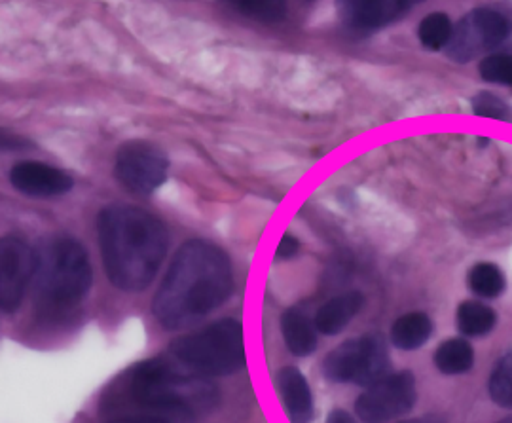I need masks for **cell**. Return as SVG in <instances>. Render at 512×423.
I'll return each mask as SVG.
<instances>
[{
    "mask_svg": "<svg viewBox=\"0 0 512 423\" xmlns=\"http://www.w3.org/2000/svg\"><path fill=\"white\" fill-rule=\"evenodd\" d=\"M232 289L228 255L213 243L186 241L154 296L152 312L167 331L186 329L222 306Z\"/></svg>",
    "mask_w": 512,
    "mask_h": 423,
    "instance_id": "cell-1",
    "label": "cell"
},
{
    "mask_svg": "<svg viewBox=\"0 0 512 423\" xmlns=\"http://www.w3.org/2000/svg\"><path fill=\"white\" fill-rule=\"evenodd\" d=\"M97 238L110 283L126 293L147 289L158 276L169 247L164 222L128 203L101 209Z\"/></svg>",
    "mask_w": 512,
    "mask_h": 423,
    "instance_id": "cell-2",
    "label": "cell"
},
{
    "mask_svg": "<svg viewBox=\"0 0 512 423\" xmlns=\"http://www.w3.org/2000/svg\"><path fill=\"white\" fill-rule=\"evenodd\" d=\"M186 370L162 359L143 361L120 382V393L137 408L181 416L202 414L217 405V389L200 374Z\"/></svg>",
    "mask_w": 512,
    "mask_h": 423,
    "instance_id": "cell-3",
    "label": "cell"
},
{
    "mask_svg": "<svg viewBox=\"0 0 512 423\" xmlns=\"http://www.w3.org/2000/svg\"><path fill=\"white\" fill-rule=\"evenodd\" d=\"M92 264L74 238H54L37 253L35 304L42 315L73 312L92 287Z\"/></svg>",
    "mask_w": 512,
    "mask_h": 423,
    "instance_id": "cell-4",
    "label": "cell"
},
{
    "mask_svg": "<svg viewBox=\"0 0 512 423\" xmlns=\"http://www.w3.org/2000/svg\"><path fill=\"white\" fill-rule=\"evenodd\" d=\"M173 359L200 376H230L245 367L243 327L236 319H220L202 331L173 340Z\"/></svg>",
    "mask_w": 512,
    "mask_h": 423,
    "instance_id": "cell-5",
    "label": "cell"
},
{
    "mask_svg": "<svg viewBox=\"0 0 512 423\" xmlns=\"http://www.w3.org/2000/svg\"><path fill=\"white\" fill-rule=\"evenodd\" d=\"M389 351L378 332L346 340L323 361V374L334 384L374 386L387 376Z\"/></svg>",
    "mask_w": 512,
    "mask_h": 423,
    "instance_id": "cell-6",
    "label": "cell"
},
{
    "mask_svg": "<svg viewBox=\"0 0 512 423\" xmlns=\"http://www.w3.org/2000/svg\"><path fill=\"white\" fill-rule=\"evenodd\" d=\"M511 35V19L497 10L478 8L454 25V35L444 52L456 63H469L476 57L492 56V52L503 46Z\"/></svg>",
    "mask_w": 512,
    "mask_h": 423,
    "instance_id": "cell-7",
    "label": "cell"
},
{
    "mask_svg": "<svg viewBox=\"0 0 512 423\" xmlns=\"http://www.w3.org/2000/svg\"><path fill=\"white\" fill-rule=\"evenodd\" d=\"M416 378L410 370L387 374L368 387L355 401V412L363 423H389L404 416L416 405Z\"/></svg>",
    "mask_w": 512,
    "mask_h": 423,
    "instance_id": "cell-8",
    "label": "cell"
},
{
    "mask_svg": "<svg viewBox=\"0 0 512 423\" xmlns=\"http://www.w3.org/2000/svg\"><path fill=\"white\" fill-rule=\"evenodd\" d=\"M167 169L164 150L148 141H128L116 152L114 175L129 192L152 194L165 183Z\"/></svg>",
    "mask_w": 512,
    "mask_h": 423,
    "instance_id": "cell-9",
    "label": "cell"
},
{
    "mask_svg": "<svg viewBox=\"0 0 512 423\" xmlns=\"http://www.w3.org/2000/svg\"><path fill=\"white\" fill-rule=\"evenodd\" d=\"M37 272V253L18 238L0 241V306L2 312H18L25 291Z\"/></svg>",
    "mask_w": 512,
    "mask_h": 423,
    "instance_id": "cell-10",
    "label": "cell"
},
{
    "mask_svg": "<svg viewBox=\"0 0 512 423\" xmlns=\"http://www.w3.org/2000/svg\"><path fill=\"white\" fill-rule=\"evenodd\" d=\"M410 8L404 0H348L340 2V19L346 31L363 37L403 19Z\"/></svg>",
    "mask_w": 512,
    "mask_h": 423,
    "instance_id": "cell-11",
    "label": "cell"
},
{
    "mask_svg": "<svg viewBox=\"0 0 512 423\" xmlns=\"http://www.w3.org/2000/svg\"><path fill=\"white\" fill-rule=\"evenodd\" d=\"M10 184L31 198H55L73 190L74 181L63 169L44 162H19L10 169Z\"/></svg>",
    "mask_w": 512,
    "mask_h": 423,
    "instance_id": "cell-12",
    "label": "cell"
},
{
    "mask_svg": "<svg viewBox=\"0 0 512 423\" xmlns=\"http://www.w3.org/2000/svg\"><path fill=\"white\" fill-rule=\"evenodd\" d=\"M275 387L291 423H311L313 395L304 374L298 368H281L275 376Z\"/></svg>",
    "mask_w": 512,
    "mask_h": 423,
    "instance_id": "cell-13",
    "label": "cell"
},
{
    "mask_svg": "<svg viewBox=\"0 0 512 423\" xmlns=\"http://www.w3.org/2000/svg\"><path fill=\"white\" fill-rule=\"evenodd\" d=\"M363 304L365 296L359 291H351L346 295L332 298L315 313V329L325 336L340 334L363 308Z\"/></svg>",
    "mask_w": 512,
    "mask_h": 423,
    "instance_id": "cell-14",
    "label": "cell"
},
{
    "mask_svg": "<svg viewBox=\"0 0 512 423\" xmlns=\"http://www.w3.org/2000/svg\"><path fill=\"white\" fill-rule=\"evenodd\" d=\"M281 332L287 348L296 357L311 355L317 348L315 323L296 308H289L281 315Z\"/></svg>",
    "mask_w": 512,
    "mask_h": 423,
    "instance_id": "cell-15",
    "label": "cell"
},
{
    "mask_svg": "<svg viewBox=\"0 0 512 423\" xmlns=\"http://www.w3.org/2000/svg\"><path fill=\"white\" fill-rule=\"evenodd\" d=\"M433 334V321L425 313H406L391 327V342L395 348L414 351L421 348Z\"/></svg>",
    "mask_w": 512,
    "mask_h": 423,
    "instance_id": "cell-16",
    "label": "cell"
},
{
    "mask_svg": "<svg viewBox=\"0 0 512 423\" xmlns=\"http://www.w3.org/2000/svg\"><path fill=\"white\" fill-rule=\"evenodd\" d=\"M435 367L446 376H458L469 372L475 365V351L463 338H450L442 342L433 355Z\"/></svg>",
    "mask_w": 512,
    "mask_h": 423,
    "instance_id": "cell-17",
    "label": "cell"
},
{
    "mask_svg": "<svg viewBox=\"0 0 512 423\" xmlns=\"http://www.w3.org/2000/svg\"><path fill=\"white\" fill-rule=\"evenodd\" d=\"M497 315L494 310L482 302L465 300L458 308V329L465 336L480 338L494 331Z\"/></svg>",
    "mask_w": 512,
    "mask_h": 423,
    "instance_id": "cell-18",
    "label": "cell"
},
{
    "mask_svg": "<svg viewBox=\"0 0 512 423\" xmlns=\"http://www.w3.org/2000/svg\"><path fill=\"white\" fill-rule=\"evenodd\" d=\"M452 35H454V23L444 12H433L420 21L418 38L421 46L431 52L444 50Z\"/></svg>",
    "mask_w": 512,
    "mask_h": 423,
    "instance_id": "cell-19",
    "label": "cell"
},
{
    "mask_svg": "<svg viewBox=\"0 0 512 423\" xmlns=\"http://www.w3.org/2000/svg\"><path fill=\"white\" fill-rule=\"evenodd\" d=\"M467 281L475 295L480 298H488V300L503 295V291L507 287V281H505L501 268L492 262H480L473 266Z\"/></svg>",
    "mask_w": 512,
    "mask_h": 423,
    "instance_id": "cell-20",
    "label": "cell"
},
{
    "mask_svg": "<svg viewBox=\"0 0 512 423\" xmlns=\"http://www.w3.org/2000/svg\"><path fill=\"white\" fill-rule=\"evenodd\" d=\"M234 12L262 23H279L287 18V4L277 0H236L228 2Z\"/></svg>",
    "mask_w": 512,
    "mask_h": 423,
    "instance_id": "cell-21",
    "label": "cell"
},
{
    "mask_svg": "<svg viewBox=\"0 0 512 423\" xmlns=\"http://www.w3.org/2000/svg\"><path fill=\"white\" fill-rule=\"evenodd\" d=\"M488 389L495 405L512 408V351L497 361Z\"/></svg>",
    "mask_w": 512,
    "mask_h": 423,
    "instance_id": "cell-22",
    "label": "cell"
},
{
    "mask_svg": "<svg viewBox=\"0 0 512 423\" xmlns=\"http://www.w3.org/2000/svg\"><path fill=\"white\" fill-rule=\"evenodd\" d=\"M478 73L482 80L490 84H501V86H511L512 88V54L497 52L492 56H486L480 65Z\"/></svg>",
    "mask_w": 512,
    "mask_h": 423,
    "instance_id": "cell-23",
    "label": "cell"
},
{
    "mask_svg": "<svg viewBox=\"0 0 512 423\" xmlns=\"http://www.w3.org/2000/svg\"><path fill=\"white\" fill-rule=\"evenodd\" d=\"M473 112L476 116L490 118V120H503V122L511 120V109L507 107V103L490 92H480L476 95L473 99Z\"/></svg>",
    "mask_w": 512,
    "mask_h": 423,
    "instance_id": "cell-24",
    "label": "cell"
},
{
    "mask_svg": "<svg viewBox=\"0 0 512 423\" xmlns=\"http://www.w3.org/2000/svg\"><path fill=\"white\" fill-rule=\"evenodd\" d=\"M298 251H300V243L298 240L291 236V234H285L281 241H279V245H277V251H275V260H289V258H294L298 255Z\"/></svg>",
    "mask_w": 512,
    "mask_h": 423,
    "instance_id": "cell-25",
    "label": "cell"
},
{
    "mask_svg": "<svg viewBox=\"0 0 512 423\" xmlns=\"http://www.w3.org/2000/svg\"><path fill=\"white\" fill-rule=\"evenodd\" d=\"M107 423H167L162 418L156 416H122L116 420H110Z\"/></svg>",
    "mask_w": 512,
    "mask_h": 423,
    "instance_id": "cell-26",
    "label": "cell"
},
{
    "mask_svg": "<svg viewBox=\"0 0 512 423\" xmlns=\"http://www.w3.org/2000/svg\"><path fill=\"white\" fill-rule=\"evenodd\" d=\"M327 423H357L351 416H349L346 410H340V408H336V410H332L329 414V418H327Z\"/></svg>",
    "mask_w": 512,
    "mask_h": 423,
    "instance_id": "cell-27",
    "label": "cell"
},
{
    "mask_svg": "<svg viewBox=\"0 0 512 423\" xmlns=\"http://www.w3.org/2000/svg\"><path fill=\"white\" fill-rule=\"evenodd\" d=\"M397 423H444L439 416H423V418H414V420H403Z\"/></svg>",
    "mask_w": 512,
    "mask_h": 423,
    "instance_id": "cell-28",
    "label": "cell"
},
{
    "mask_svg": "<svg viewBox=\"0 0 512 423\" xmlns=\"http://www.w3.org/2000/svg\"><path fill=\"white\" fill-rule=\"evenodd\" d=\"M499 423H512V416H511V418H507V420H503V422H499Z\"/></svg>",
    "mask_w": 512,
    "mask_h": 423,
    "instance_id": "cell-29",
    "label": "cell"
}]
</instances>
